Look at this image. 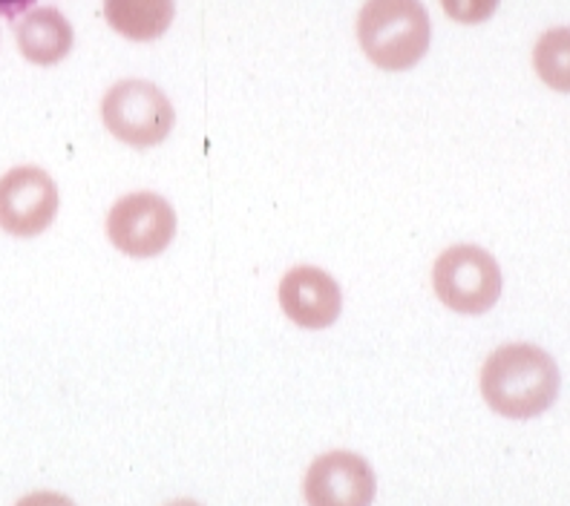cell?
<instances>
[{
    "label": "cell",
    "mask_w": 570,
    "mask_h": 506,
    "mask_svg": "<svg viewBox=\"0 0 570 506\" xmlns=\"http://www.w3.org/2000/svg\"><path fill=\"white\" fill-rule=\"evenodd\" d=\"M58 185L36 165H18L0 176V230L18 239H32L56 222Z\"/></svg>",
    "instance_id": "6"
},
{
    "label": "cell",
    "mask_w": 570,
    "mask_h": 506,
    "mask_svg": "<svg viewBox=\"0 0 570 506\" xmlns=\"http://www.w3.org/2000/svg\"><path fill=\"white\" fill-rule=\"evenodd\" d=\"M165 506H203L199 500H190V498H179V500H170V504Z\"/></svg>",
    "instance_id": "15"
},
{
    "label": "cell",
    "mask_w": 570,
    "mask_h": 506,
    "mask_svg": "<svg viewBox=\"0 0 570 506\" xmlns=\"http://www.w3.org/2000/svg\"><path fill=\"white\" fill-rule=\"evenodd\" d=\"M279 308L297 328L323 331L341 317L343 291L337 279L323 268L297 265L279 279Z\"/></svg>",
    "instance_id": "8"
},
{
    "label": "cell",
    "mask_w": 570,
    "mask_h": 506,
    "mask_svg": "<svg viewBox=\"0 0 570 506\" xmlns=\"http://www.w3.org/2000/svg\"><path fill=\"white\" fill-rule=\"evenodd\" d=\"M174 0H105V18L119 36L130 41H156L170 29Z\"/></svg>",
    "instance_id": "10"
},
{
    "label": "cell",
    "mask_w": 570,
    "mask_h": 506,
    "mask_svg": "<svg viewBox=\"0 0 570 506\" xmlns=\"http://www.w3.org/2000/svg\"><path fill=\"white\" fill-rule=\"evenodd\" d=\"M377 495L375 469L355 452H326L306 469L303 498L308 506H372Z\"/></svg>",
    "instance_id": "7"
},
{
    "label": "cell",
    "mask_w": 570,
    "mask_h": 506,
    "mask_svg": "<svg viewBox=\"0 0 570 506\" xmlns=\"http://www.w3.org/2000/svg\"><path fill=\"white\" fill-rule=\"evenodd\" d=\"M14 41L21 56L36 67H56L70 56L72 23L56 7H38L14 23Z\"/></svg>",
    "instance_id": "9"
},
{
    "label": "cell",
    "mask_w": 570,
    "mask_h": 506,
    "mask_svg": "<svg viewBox=\"0 0 570 506\" xmlns=\"http://www.w3.org/2000/svg\"><path fill=\"white\" fill-rule=\"evenodd\" d=\"M14 506H76V500L61 493H52V489H41V493L23 495Z\"/></svg>",
    "instance_id": "13"
},
{
    "label": "cell",
    "mask_w": 570,
    "mask_h": 506,
    "mask_svg": "<svg viewBox=\"0 0 570 506\" xmlns=\"http://www.w3.org/2000/svg\"><path fill=\"white\" fill-rule=\"evenodd\" d=\"M357 41L377 70H412L430 49V12L421 0H366L357 14Z\"/></svg>",
    "instance_id": "2"
},
{
    "label": "cell",
    "mask_w": 570,
    "mask_h": 506,
    "mask_svg": "<svg viewBox=\"0 0 570 506\" xmlns=\"http://www.w3.org/2000/svg\"><path fill=\"white\" fill-rule=\"evenodd\" d=\"M101 121L112 139L136 150L156 147L170 136L176 121L170 98L150 81L125 78L101 98Z\"/></svg>",
    "instance_id": "3"
},
{
    "label": "cell",
    "mask_w": 570,
    "mask_h": 506,
    "mask_svg": "<svg viewBox=\"0 0 570 506\" xmlns=\"http://www.w3.org/2000/svg\"><path fill=\"white\" fill-rule=\"evenodd\" d=\"M107 239L130 259H154L170 248L176 236V210L154 190L121 196L107 214Z\"/></svg>",
    "instance_id": "5"
},
{
    "label": "cell",
    "mask_w": 570,
    "mask_h": 506,
    "mask_svg": "<svg viewBox=\"0 0 570 506\" xmlns=\"http://www.w3.org/2000/svg\"><path fill=\"white\" fill-rule=\"evenodd\" d=\"M559 386L557 360L530 343L499 346L481 368V395L495 415L510 420L544 415L557 403Z\"/></svg>",
    "instance_id": "1"
},
{
    "label": "cell",
    "mask_w": 570,
    "mask_h": 506,
    "mask_svg": "<svg viewBox=\"0 0 570 506\" xmlns=\"http://www.w3.org/2000/svg\"><path fill=\"white\" fill-rule=\"evenodd\" d=\"M444 12L455 23H484L499 9V0H441Z\"/></svg>",
    "instance_id": "12"
},
{
    "label": "cell",
    "mask_w": 570,
    "mask_h": 506,
    "mask_svg": "<svg viewBox=\"0 0 570 506\" xmlns=\"http://www.w3.org/2000/svg\"><path fill=\"white\" fill-rule=\"evenodd\" d=\"M432 291L450 311L479 317L501 297V268L479 245H452L432 265Z\"/></svg>",
    "instance_id": "4"
},
{
    "label": "cell",
    "mask_w": 570,
    "mask_h": 506,
    "mask_svg": "<svg viewBox=\"0 0 570 506\" xmlns=\"http://www.w3.org/2000/svg\"><path fill=\"white\" fill-rule=\"evenodd\" d=\"M533 67L550 90L570 92V27L548 29L535 41Z\"/></svg>",
    "instance_id": "11"
},
{
    "label": "cell",
    "mask_w": 570,
    "mask_h": 506,
    "mask_svg": "<svg viewBox=\"0 0 570 506\" xmlns=\"http://www.w3.org/2000/svg\"><path fill=\"white\" fill-rule=\"evenodd\" d=\"M36 0H0V14L3 18H18V14L27 12Z\"/></svg>",
    "instance_id": "14"
}]
</instances>
